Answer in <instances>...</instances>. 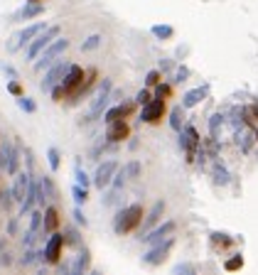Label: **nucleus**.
<instances>
[{
    "mask_svg": "<svg viewBox=\"0 0 258 275\" xmlns=\"http://www.w3.org/2000/svg\"><path fill=\"white\" fill-rule=\"evenodd\" d=\"M140 221H143V206L140 204H130L126 209H121L118 214H116L113 219V231L116 234H130V231H135L138 226H140Z\"/></svg>",
    "mask_w": 258,
    "mask_h": 275,
    "instance_id": "obj_1",
    "label": "nucleus"
},
{
    "mask_svg": "<svg viewBox=\"0 0 258 275\" xmlns=\"http://www.w3.org/2000/svg\"><path fill=\"white\" fill-rule=\"evenodd\" d=\"M111 94H113V81H111V79H103V81L99 84V89H96L94 98H91V108H89V116L84 118V123H89V121H96V118H99L101 113H103V108L108 106Z\"/></svg>",
    "mask_w": 258,
    "mask_h": 275,
    "instance_id": "obj_2",
    "label": "nucleus"
},
{
    "mask_svg": "<svg viewBox=\"0 0 258 275\" xmlns=\"http://www.w3.org/2000/svg\"><path fill=\"white\" fill-rule=\"evenodd\" d=\"M69 49V40L67 37H57V40L52 42V44H47L42 52H40V57H37V62H35V69L37 71H42V69H49L54 62H57L59 54H64Z\"/></svg>",
    "mask_w": 258,
    "mask_h": 275,
    "instance_id": "obj_3",
    "label": "nucleus"
},
{
    "mask_svg": "<svg viewBox=\"0 0 258 275\" xmlns=\"http://www.w3.org/2000/svg\"><path fill=\"white\" fill-rule=\"evenodd\" d=\"M59 32H62V28L59 25H47V28L35 37V40L30 42V47H27V59H37L40 57V52H42L47 44H52V42L59 37Z\"/></svg>",
    "mask_w": 258,
    "mask_h": 275,
    "instance_id": "obj_4",
    "label": "nucleus"
},
{
    "mask_svg": "<svg viewBox=\"0 0 258 275\" xmlns=\"http://www.w3.org/2000/svg\"><path fill=\"white\" fill-rule=\"evenodd\" d=\"M44 28H47L44 22H32V25H27V28H22L20 32H15L13 37H10V42H8V52H17V49H22V47L30 44V42L35 40Z\"/></svg>",
    "mask_w": 258,
    "mask_h": 275,
    "instance_id": "obj_5",
    "label": "nucleus"
},
{
    "mask_svg": "<svg viewBox=\"0 0 258 275\" xmlns=\"http://www.w3.org/2000/svg\"><path fill=\"white\" fill-rule=\"evenodd\" d=\"M199 133L194 125H187L185 130H180V148L185 150L187 162H194L197 160V148H199Z\"/></svg>",
    "mask_w": 258,
    "mask_h": 275,
    "instance_id": "obj_6",
    "label": "nucleus"
},
{
    "mask_svg": "<svg viewBox=\"0 0 258 275\" xmlns=\"http://www.w3.org/2000/svg\"><path fill=\"white\" fill-rule=\"evenodd\" d=\"M118 162L116 160H106V162H101L99 167H96V175H94V184L99 187L101 192L106 189V187H111V182H113L116 172H118Z\"/></svg>",
    "mask_w": 258,
    "mask_h": 275,
    "instance_id": "obj_7",
    "label": "nucleus"
},
{
    "mask_svg": "<svg viewBox=\"0 0 258 275\" xmlns=\"http://www.w3.org/2000/svg\"><path fill=\"white\" fill-rule=\"evenodd\" d=\"M69 62L64 59V62H54L52 67L47 69V74H44V79H42V91H52L57 84H62V79H64V74L69 71Z\"/></svg>",
    "mask_w": 258,
    "mask_h": 275,
    "instance_id": "obj_8",
    "label": "nucleus"
},
{
    "mask_svg": "<svg viewBox=\"0 0 258 275\" xmlns=\"http://www.w3.org/2000/svg\"><path fill=\"white\" fill-rule=\"evenodd\" d=\"M172 246H175V238H165V241L155 243V246L143 256V263L145 265H160V263L167 258V253L172 251Z\"/></svg>",
    "mask_w": 258,
    "mask_h": 275,
    "instance_id": "obj_9",
    "label": "nucleus"
},
{
    "mask_svg": "<svg viewBox=\"0 0 258 275\" xmlns=\"http://www.w3.org/2000/svg\"><path fill=\"white\" fill-rule=\"evenodd\" d=\"M84 69L79 67V64H72L69 67V71L64 74V79H62V86H64V91H67V96L69 94H79V89H81V84H84Z\"/></svg>",
    "mask_w": 258,
    "mask_h": 275,
    "instance_id": "obj_10",
    "label": "nucleus"
},
{
    "mask_svg": "<svg viewBox=\"0 0 258 275\" xmlns=\"http://www.w3.org/2000/svg\"><path fill=\"white\" fill-rule=\"evenodd\" d=\"M62 248H64V234H54L47 238L44 243V263H59V256H62Z\"/></svg>",
    "mask_w": 258,
    "mask_h": 275,
    "instance_id": "obj_11",
    "label": "nucleus"
},
{
    "mask_svg": "<svg viewBox=\"0 0 258 275\" xmlns=\"http://www.w3.org/2000/svg\"><path fill=\"white\" fill-rule=\"evenodd\" d=\"M165 113V98H153L150 103H145L140 111V121L143 123H158Z\"/></svg>",
    "mask_w": 258,
    "mask_h": 275,
    "instance_id": "obj_12",
    "label": "nucleus"
},
{
    "mask_svg": "<svg viewBox=\"0 0 258 275\" xmlns=\"http://www.w3.org/2000/svg\"><path fill=\"white\" fill-rule=\"evenodd\" d=\"M128 135H130V128L123 118L108 123V130H106V140H108V143H121V140H126Z\"/></svg>",
    "mask_w": 258,
    "mask_h": 275,
    "instance_id": "obj_13",
    "label": "nucleus"
},
{
    "mask_svg": "<svg viewBox=\"0 0 258 275\" xmlns=\"http://www.w3.org/2000/svg\"><path fill=\"white\" fill-rule=\"evenodd\" d=\"M172 231H175V221H165L162 226H155L150 234L140 236V238H145V243H148V246H155V243H160V241H165Z\"/></svg>",
    "mask_w": 258,
    "mask_h": 275,
    "instance_id": "obj_14",
    "label": "nucleus"
},
{
    "mask_svg": "<svg viewBox=\"0 0 258 275\" xmlns=\"http://www.w3.org/2000/svg\"><path fill=\"white\" fill-rule=\"evenodd\" d=\"M30 179H32V172H17L15 175V184H13V197L15 202H20L22 204V199H25V194H27V187H30Z\"/></svg>",
    "mask_w": 258,
    "mask_h": 275,
    "instance_id": "obj_15",
    "label": "nucleus"
},
{
    "mask_svg": "<svg viewBox=\"0 0 258 275\" xmlns=\"http://www.w3.org/2000/svg\"><path fill=\"white\" fill-rule=\"evenodd\" d=\"M40 184V194H37V204H44V199H57V187H54V179L49 175L37 179Z\"/></svg>",
    "mask_w": 258,
    "mask_h": 275,
    "instance_id": "obj_16",
    "label": "nucleus"
},
{
    "mask_svg": "<svg viewBox=\"0 0 258 275\" xmlns=\"http://www.w3.org/2000/svg\"><path fill=\"white\" fill-rule=\"evenodd\" d=\"M37 194H40V184L35 182V179H30V187H27V194H25V199H22V204H20V216H25L30 214L35 204H37Z\"/></svg>",
    "mask_w": 258,
    "mask_h": 275,
    "instance_id": "obj_17",
    "label": "nucleus"
},
{
    "mask_svg": "<svg viewBox=\"0 0 258 275\" xmlns=\"http://www.w3.org/2000/svg\"><path fill=\"white\" fill-rule=\"evenodd\" d=\"M162 214H165V202H162V199H158V202L153 204V209H150V214H148V216L140 221V229H143V231L153 229V226H155V224L160 221V216H162Z\"/></svg>",
    "mask_w": 258,
    "mask_h": 275,
    "instance_id": "obj_18",
    "label": "nucleus"
},
{
    "mask_svg": "<svg viewBox=\"0 0 258 275\" xmlns=\"http://www.w3.org/2000/svg\"><path fill=\"white\" fill-rule=\"evenodd\" d=\"M209 86H197V89H189L185 96H182V108H194L202 98H207Z\"/></svg>",
    "mask_w": 258,
    "mask_h": 275,
    "instance_id": "obj_19",
    "label": "nucleus"
},
{
    "mask_svg": "<svg viewBox=\"0 0 258 275\" xmlns=\"http://www.w3.org/2000/svg\"><path fill=\"white\" fill-rule=\"evenodd\" d=\"M40 15H44L42 3H25V8H20L15 13V20H32V17H40Z\"/></svg>",
    "mask_w": 258,
    "mask_h": 275,
    "instance_id": "obj_20",
    "label": "nucleus"
},
{
    "mask_svg": "<svg viewBox=\"0 0 258 275\" xmlns=\"http://www.w3.org/2000/svg\"><path fill=\"white\" fill-rule=\"evenodd\" d=\"M130 111H133V103H118V106H113V108H108L103 113V121L111 123V121H118V118H126Z\"/></svg>",
    "mask_w": 258,
    "mask_h": 275,
    "instance_id": "obj_21",
    "label": "nucleus"
},
{
    "mask_svg": "<svg viewBox=\"0 0 258 275\" xmlns=\"http://www.w3.org/2000/svg\"><path fill=\"white\" fill-rule=\"evenodd\" d=\"M57 226H59L57 209H54V206H47V209H44V224H42L44 234H54V231H57Z\"/></svg>",
    "mask_w": 258,
    "mask_h": 275,
    "instance_id": "obj_22",
    "label": "nucleus"
},
{
    "mask_svg": "<svg viewBox=\"0 0 258 275\" xmlns=\"http://www.w3.org/2000/svg\"><path fill=\"white\" fill-rule=\"evenodd\" d=\"M89 265H91V253H89V248H84V251L79 253L76 263L72 265V273H74V275L84 273V270H89Z\"/></svg>",
    "mask_w": 258,
    "mask_h": 275,
    "instance_id": "obj_23",
    "label": "nucleus"
},
{
    "mask_svg": "<svg viewBox=\"0 0 258 275\" xmlns=\"http://www.w3.org/2000/svg\"><path fill=\"white\" fill-rule=\"evenodd\" d=\"M10 152H13V143H10L8 138H3V140H0V172H5L8 160H10Z\"/></svg>",
    "mask_w": 258,
    "mask_h": 275,
    "instance_id": "obj_24",
    "label": "nucleus"
},
{
    "mask_svg": "<svg viewBox=\"0 0 258 275\" xmlns=\"http://www.w3.org/2000/svg\"><path fill=\"white\" fill-rule=\"evenodd\" d=\"M17 167H20V148L13 143V152H10V160H8V167H5V175H17Z\"/></svg>",
    "mask_w": 258,
    "mask_h": 275,
    "instance_id": "obj_25",
    "label": "nucleus"
},
{
    "mask_svg": "<svg viewBox=\"0 0 258 275\" xmlns=\"http://www.w3.org/2000/svg\"><path fill=\"white\" fill-rule=\"evenodd\" d=\"M150 32H153L158 40H162V42L172 40V35H175V30H172L170 25H153V28H150Z\"/></svg>",
    "mask_w": 258,
    "mask_h": 275,
    "instance_id": "obj_26",
    "label": "nucleus"
},
{
    "mask_svg": "<svg viewBox=\"0 0 258 275\" xmlns=\"http://www.w3.org/2000/svg\"><path fill=\"white\" fill-rule=\"evenodd\" d=\"M72 197H74V204L81 206V204H86V199H89V189L81 187V184H74V187H72Z\"/></svg>",
    "mask_w": 258,
    "mask_h": 275,
    "instance_id": "obj_27",
    "label": "nucleus"
},
{
    "mask_svg": "<svg viewBox=\"0 0 258 275\" xmlns=\"http://www.w3.org/2000/svg\"><path fill=\"white\" fill-rule=\"evenodd\" d=\"M236 143H239V148L244 152L251 150V143H253V138H251V133L248 130H236Z\"/></svg>",
    "mask_w": 258,
    "mask_h": 275,
    "instance_id": "obj_28",
    "label": "nucleus"
},
{
    "mask_svg": "<svg viewBox=\"0 0 258 275\" xmlns=\"http://www.w3.org/2000/svg\"><path fill=\"white\" fill-rule=\"evenodd\" d=\"M101 42H103L101 35H91V37H86V40L81 42V49H84V52H94V49L101 47Z\"/></svg>",
    "mask_w": 258,
    "mask_h": 275,
    "instance_id": "obj_29",
    "label": "nucleus"
},
{
    "mask_svg": "<svg viewBox=\"0 0 258 275\" xmlns=\"http://www.w3.org/2000/svg\"><path fill=\"white\" fill-rule=\"evenodd\" d=\"M170 125H172V130H182V106H175L170 113Z\"/></svg>",
    "mask_w": 258,
    "mask_h": 275,
    "instance_id": "obj_30",
    "label": "nucleus"
},
{
    "mask_svg": "<svg viewBox=\"0 0 258 275\" xmlns=\"http://www.w3.org/2000/svg\"><path fill=\"white\" fill-rule=\"evenodd\" d=\"M42 224H44V214L42 211H30V231H40L42 229Z\"/></svg>",
    "mask_w": 258,
    "mask_h": 275,
    "instance_id": "obj_31",
    "label": "nucleus"
},
{
    "mask_svg": "<svg viewBox=\"0 0 258 275\" xmlns=\"http://www.w3.org/2000/svg\"><path fill=\"white\" fill-rule=\"evenodd\" d=\"M214 182L216 184H229V170L219 162L214 165Z\"/></svg>",
    "mask_w": 258,
    "mask_h": 275,
    "instance_id": "obj_32",
    "label": "nucleus"
},
{
    "mask_svg": "<svg viewBox=\"0 0 258 275\" xmlns=\"http://www.w3.org/2000/svg\"><path fill=\"white\" fill-rule=\"evenodd\" d=\"M64 243L67 246H81V238H79V231L76 229H64Z\"/></svg>",
    "mask_w": 258,
    "mask_h": 275,
    "instance_id": "obj_33",
    "label": "nucleus"
},
{
    "mask_svg": "<svg viewBox=\"0 0 258 275\" xmlns=\"http://www.w3.org/2000/svg\"><path fill=\"white\" fill-rule=\"evenodd\" d=\"M221 121H224V116H221V113H214V116L209 118V135H212V140L219 138V125H221Z\"/></svg>",
    "mask_w": 258,
    "mask_h": 275,
    "instance_id": "obj_34",
    "label": "nucleus"
},
{
    "mask_svg": "<svg viewBox=\"0 0 258 275\" xmlns=\"http://www.w3.org/2000/svg\"><path fill=\"white\" fill-rule=\"evenodd\" d=\"M17 106L25 111V113H35V111H37V103H35L32 98H27L25 94H22V96H17Z\"/></svg>",
    "mask_w": 258,
    "mask_h": 275,
    "instance_id": "obj_35",
    "label": "nucleus"
},
{
    "mask_svg": "<svg viewBox=\"0 0 258 275\" xmlns=\"http://www.w3.org/2000/svg\"><path fill=\"white\" fill-rule=\"evenodd\" d=\"M13 202H15V197H13V187L10 189H0V206L8 211L10 206H13Z\"/></svg>",
    "mask_w": 258,
    "mask_h": 275,
    "instance_id": "obj_36",
    "label": "nucleus"
},
{
    "mask_svg": "<svg viewBox=\"0 0 258 275\" xmlns=\"http://www.w3.org/2000/svg\"><path fill=\"white\" fill-rule=\"evenodd\" d=\"M37 261H40V253H37V251H32V248H27V251H25V256L20 258V265H22V268H27V265H32V263H37Z\"/></svg>",
    "mask_w": 258,
    "mask_h": 275,
    "instance_id": "obj_37",
    "label": "nucleus"
},
{
    "mask_svg": "<svg viewBox=\"0 0 258 275\" xmlns=\"http://www.w3.org/2000/svg\"><path fill=\"white\" fill-rule=\"evenodd\" d=\"M126 177H128V175H126V170H123V167H118L113 182H111V189H118V192H121V189H123V184H126Z\"/></svg>",
    "mask_w": 258,
    "mask_h": 275,
    "instance_id": "obj_38",
    "label": "nucleus"
},
{
    "mask_svg": "<svg viewBox=\"0 0 258 275\" xmlns=\"http://www.w3.org/2000/svg\"><path fill=\"white\" fill-rule=\"evenodd\" d=\"M123 170H126L128 179H138V177H140V170H143V167H140V162H138V160H133V162H128V165L123 167Z\"/></svg>",
    "mask_w": 258,
    "mask_h": 275,
    "instance_id": "obj_39",
    "label": "nucleus"
},
{
    "mask_svg": "<svg viewBox=\"0 0 258 275\" xmlns=\"http://www.w3.org/2000/svg\"><path fill=\"white\" fill-rule=\"evenodd\" d=\"M74 177H76V184H81V187H86V189H89V182H91V179H89V175H86L84 170H81V165H79V162H76V167H74Z\"/></svg>",
    "mask_w": 258,
    "mask_h": 275,
    "instance_id": "obj_40",
    "label": "nucleus"
},
{
    "mask_svg": "<svg viewBox=\"0 0 258 275\" xmlns=\"http://www.w3.org/2000/svg\"><path fill=\"white\" fill-rule=\"evenodd\" d=\"M47 160H49V167H52V170L57 172L59 165H62V160H59V150H57V148H49V150H47Z\"/></svg>",
    "mask_w": 258,
    "mask_h": 275,
    "instance_id": "obj_41",
    "label": "nucleus"
},
{
    "mask_svg": "<svg viewBox=\"0 0 258 275\" xmlns=\"http://www.w3.org/2000/svg\"><path fill=\"white\" fill-rule=\"evenodd\" d=\"M241 265H244V258H241V256H234V258H229V261L224 263L226 270H239Z\"/></svg>",
    "mask_w": 258,
    "mask_h": 275,
    "instance_id": "obj_42",
    "label": "nucleus"
},
{
    "mask_svg": "<svg viewBox=\"0 0 258 275\" xmlns=\"http://www.w3.org/2000/svg\"><path fill=\"white\" fill-rule=\"evenodd\" d=\"M150 101H153V96H150V91H148V89H140V91L135 94V103H140V106L150 103Z\"/></svg>",
    "mask_w": 258,
    "mask_h": 275,
    "instance_id": "obj_43",
    "label": "nucleus"
},
{
    "mask_svg": "<svg viewBox=\"0 0 258 275\" xmlns=\"http://www.w3.org/2000/svg\"><path fill=\"white\" fill-rule=\"evenodd\" d=\"M170 94H172V89L167 84H158V86H155V98H167Z\"/></svg>",
    "mask_w": 258,
    "mask_h": 275,
    "instance_id": "obj_44",
    "label": "nucleus"
},
{
    "mask_svg": "<svg viewBox=\"0 0 258 275\" xmlns=\"http://www.w3.org/2000/svg\"><path fill=\"white\" fill-rule=\"evenodd\" d=\"M212 241H214L216 246H229L231 243V238L226 234H219V231H214V234H212Z\"/></svg>",
    "mask_w": 258,
    "mask_h": 275,
    "instance_id": "obj_45",
    "label": "nucleus"
},
{
    "mask_svg": "<svg viewBox=\"0 0 258 275\" xmlns=\"http://www.w3.org/2000/svg\"><path fill=\"white\" fill-rule=\"evenodd\" d=\"M160 84V71H148V76H145V86H158Z\"/></svg>",
    "mask_w": 258,
    "mask_h": 275,
    "instance_id": "obj_46",
    "label": "nucleus"
},
{
    "mask_svg": "<svg viewBox=\"0 0 258 275\" xmlns=\"http://www.w3.org/2000/svg\"><path fill=\"white\" fill-rule=\"evenodd\" d=\"M64 96H67V91H64V86H62V84H57V86H54V89H52V101H64Z\"/></svg>",
    "mask_w": 258,
    "mask_h": 275,
    "instance_id": "obj_47",
    "label": "nucleus"
},
{
    "mask_svg": "<svg viewBox=\"0 0 258 275\" xmlns=\"http://www.w3.org/2000/svg\"><path fill=\"white\" fill-rule=\"evenodd\" d=\"M187 76H189V69H187V67H180L177 71H175V81H177V84L187 81Z\"/></svg>",
    "mask_w": 258,
    "mask_h": 275,
    "instance_id": "obj_48",
    "label": "nucleus"
},
{
    "mask_svg": "<svg viewBox=\"0 0 258 275\" xmlns=\"http://www.w3.org/2000/svg\"><path fill=\"white\" fill-rule=\"evenodd\" d=\"M0 265H3V268H10V265H13V256H10L8 251H0Z\"/></svg>",
    "mask_w": 258,
    "mask_h": 275,
    "instance_id": "obj_49",
    "label": "nucleus"
},
{
    "mask_svg": "<svg viewBox=\"0 0 258 275\" xmlns=\"http://www.w3.org/2000/svg\"><path fill=\"white\" fill-rule=\"evenodd\" d=\"M74 221H76L79 226H86V224H89V221H86V216H84V211H81L79 206L74 209Z\"/></svg>",
    "mask_w": 258,
    "mask_h": 275,
    "instance_id": "obj_50",
    "label": "nucleus"
},
{
    "mask_svg": "<svg viewBox=\"0 0 258 275\" xmlns=\"http://www.w3.org/2000/svg\"><path fill=\"white\" fill-rule=\"evenodd\" d=\"M172 273H194V265H189V263H180V265H175Z\"/></svg>",
    "mask_w": 258,
    "mask_h": 275,
    "instance_id": "obj_51",
    "label": "nucleus"
},
{
    "mask_svg": "<svg viewBox=\"0 0 258 275\" xmlns=\"http://www.w3.org/2000/svg\"><path fill=\"white\" fill-rule=\"evenodd\" d=\"M8 91H10L13 96H22V86H20L17 81H15V79H13L10 84H8Z\"/></svg>",
    "mask_w": 258,
    "mask_h": 275,
    "instance_id": "obj_52",
    "label": "nucleus"
},
{
    "mask_svg": "<svg viewBox=\"0 0 258 275\" xmlns=\"http://www.w3.org/2000/svg\"><path fill=\"white\" fill-rule=\"evenodd\" d=\"M35 238H37V234H35V231H27V234L22 236V246H25V248H30V246H32V243H35Z\"/></svg>",
    "mask_w": 258,
    "mask_h": 275,
    "instance_id": "obj_53",
    "label": "nucleus"
},
{
    "mask_svg": "<svg viewBox=\"0 0 258 275\" xmlns=\"http://www.w3.org/2000/svg\"><path fill=\"white\" fill-rule=\"evenodd\" d=\"M17 234V219H10L8 221V236H15Z\"/></svg>",
    "mask_w": 258,
    "mask_h": 275,
    "instance_id": "obj_54",
    "label": "nucleus"
},
{
    "mask_svg": "<svg viewBox=\"0 0 258 275\" xmlns=\"http://www.w3.org/2000/svg\"><path fill=\"white\" fill-rule=\"evenodd\" d=\"M3 71H5V74H8L10 79H17V71H15V69L10 67V64H5V67H3Z\"/></svg>",
    "mask_w": 258,
    "mask_h": 275,
    "instance_id": "obj_55",
    "label": "nucleus"
},
{
    "mask_svg": "<svg viewBox=\"0 0 258 275\" xmlns=\"http://www.w3.org/2000/svg\"><path fill=\"white\" fill-rule=\"evenodd\" d=\"M170 67H172L170 62H160V69H162V71H167V69H170Z\"/></svg>",
    "mask_w": 258,
    "mask_h": 275,
    "instance_id": "obj_56",
    "label": "nucleus"
},
{
    "mask_svg": "<svg viewBox=\"0 0 258 275\" xmlns=\"http://www.w3.org/2000/svg\"><path fill=\"white\" fill-rule=\"evenodd\" d=\"M3 246H5V241H3V238H0V251H3Z\"/></svg>",
    "mask_w": 258,
    "mask_h": 275,
    "instance_id": "obj_57",
    "label": "nucleus"
},
{
    "mask_svg": "<svg viewBox=\"0 0 258 275\" xmlns=\"http://www.w3.org/2000/svg\"><path fill=\"white\" fill-rule=\"evenodd\" d=\"M27 3H40V0H27Z\"/></svg>",
    "mask_w": 258,
    "mask_h": 275,
    "instance_id": "obj_58",
    "label": "nucleus"
},
{
    "mask_svg": "<svg viewBox=\"0 0 258 275\" xmlns=\"http://www.w3.org/2000/svg\"><path fill=\"white\" fill-rule=\"evenodd\" d=\"M256 140H258V128H256Z\"/></svg>",
    "mask_w": 258,
    "mask_h": 275,
    "instance_id": "obj_59",
    "label": "nucleus"
},
{
    "mask_svg": "<svg viewBox=\"0 0 258 275\" xmlns=\"http://www.w3.org/2000/svg\"><path fill=\"white\" fill-rule=\"evenodd\" d=\"M0 140H3V135H0Z\"/></svg>",
    "mask_w": 258,
    "mask_h": 275,
    "instance_id": "obj_60",
    "label": "nucleus"
}]
</instances>
